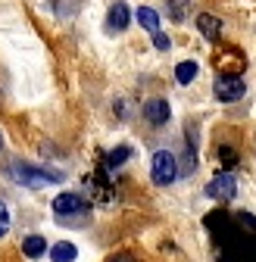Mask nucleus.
<instances>
[{
    "mask_svg": "<svg viewBox=\"0 0 256 262\" xmlns=\"http://www.w3.org/2000/svg\"><path fill=\"white\" fill-rule=\"evenodd\" d=\"M216 262H256V215L216 209L203 219Z\"/></svg>",
    "mask_w": 256,
    "mask_h": 262,
    "instance_id": "nucleus-1",
    "label": "nucleus"
},
{
    "mask_svg": "<svg viewBox=\"0 0 256 262\" xmlns=\"http://www.w3.org/2000/svg\"><path fill=\"white\" fill-rule=\"evenodd\" d=\"M50 206H53V219H56L59 225H78V222H84L88 212H91L88 200H84L81 193H72V190L56 193Z\"/></svg>",
    "mask_w": 256,
    "mask_h": 262,
    "instance_id": "nucleus-2",
    "label": "nucleus"
},
{
    "mask_svg": "<svg viewBox=\"0 0 256 262\" xmlns=\"http://www.w3.org/2000/svg\"><path fill=\"white\" fill-rule=\"evenodd\" d=\"M10 175H13L16 184H22V187H47V184L62 181L59 172L41 169V166H31V162H22V159H16L13 166H10Z\"/></svg>",
    "mask_w": 256,
    "mask_h": 262,
    "instance_id": "nucleus-3",
    "label": "nucleus"
},
{
    "mask_svg": "<svg viewBox=\"0 0 256 262\" xmlns=\"http://www.w3.org/2000/svg\"><path fill=\"white\" fill-rule=\"evenodd\" d=\"M150 178H153V184H159V187L172 184V181L178 178V156H175L172 150H156L153 159H150Z\"/></svg>",
    "mask_w": 256,
    "mask_h": 262,
    "instance_id": "nucleus-4",
    "label": "nucleus"
},
{
    "mask_svg": "<svg viewBox=\"0 0 256 262\" xmlns=\"http://www.w3.org/2000/svg\"><path fill=\"white\" fill-rule=\"evenodd\" d=\"M212 94L222 103H234V100H241V97L247 94V81L241 75H219L216 84H212Z\"/></svg>",
    "mask_w": 256,
    "mask_h": 262,
    "instance_id": "nucleus-5",
    "label": "nucleus"
},
{
    "mask_svg": "<svg viewBox=\"0 0 256 262\" xmlns=\"http://www.w3.org/2000/svg\"><path fill=\"white\" fill-rule=\"evenodd\" d=\"M206 196L209 200H219V203H231L234 196H238V181L231 172H222L216 175L209 184H206Z\"/></svg>",
    "mask_w": 256,
    "mask_h": 262,
    "instance_id": "nucleus-6",
    "label": "nucleus"
},
{
    "mask_svg": "<svg viewBox=\"0 0 256 262\" xmlns=\"http://www.w3.org/2000/svg\"><path fill=\"white\" fill-rule=\"evenodd\" d=\"M169 116H172V106L163 100V97H153V100H147L144 103V119L150 122V125H166L169 122Z\"/></svg>",
    "mask_w": 256,
    "mask_h": 262,
    "instance_id": "nucleus-7",
    "label": "nucleus"
},
{
    "mask_svg": "<svg viewBox=\"0 0 256 262\" xmlns=\"http://www.w3.org/2000/svg\"><path fill=\"white\" fill-rule=\"evenodd\" d=\"M128 22H132V10H128L125 0H116V4L110 7V16H106V28L110 31H125Z\"/></svg>",
    "mask_w": 256,
    "mask_h": 262,
    "instance_id": "nucleus-8",
    "label": "nucleus"
},
{
    "mask_svg": "<svg viewBox=\"0 0 256 262\" xmlns=\"http://www.w3.org/2000/svg\"><path fill=\"white\" fill-rule=\"evenodd\" d=\"M197 28H200V35H203L206 41H216V38L222 35V19L212 16V13H200V16H197Z\"/></svg>",
    "mask_w": 256,
    "mask_h": 262,
    "instance_id": "nucleus-9",
    "label": "nucleus"
},
{
    "mask_svg": "<svg viewBox=\"0 0 256 262\" xmlns=\"http://www.w3.org/2000/svg\"><path fill=\"white\" fill-rule=\"evenodd\" d=\"M197 169V138H194V128H187V147H184V166L178 169V175H194Z\"/></svg>",
    "mask_w": 256,
    "mask_h": 262,
    "instance_id": "nucleus-10",
    "label": "nucleus"
},
{
    "mask_svg": "<svg viewBox=\"0 0 256 262\" xmlns=\"http://www.w3.org/2000/svg\"><path fill=\"white\" fill-rule=\"evenodd\" d=\"M22 256H28V259H41V256H47V241H44L41 234H28V237H22Z\"/></svg>",
    "mask_w": 256,
    "mask_h": 262,
    "instance_id": "nucleus-11",
    "label": "nucleus"
},
{
    "mask_svg": "<svg viewBox=\"0 0 256 262\" xmlns=\"http://www.w3.org/2000/svg\"><path fill=\"white\" fill-rule=\"evenodd\" d=\"M138 25L144 28V31H150V35H153V31H159V13L153 10V7H138Z\"/></svg>",
    "mask_w": 256,
    "mask_h": 262,
    "instance_id": "nucleus-12",
    "label": "nucleus"
},
{
    "mask_svg": "<svg viewBox=\"0 0 256 262\" xmlns=\"http://www.w3.org/2000/svg\"><path fill=\"white\" fill-rule=\"evenodd\" d=\"M75 256H78V250H75L72 241H59V244L50 247V259H53V262H72Z\"/></svg>",
    "mask_w": 256,
    "mask_h": 262,
    "instance_id": "nucleus-13",
    "label": "nucleus"
},
{
    "mask_svg": "<svg viewBox=\"0 0 256 262\" xmlns=\"http://www.w3.org/2000/svg\"><path fill=\"white\" fill-rule=\"evenodd\" d=\"M197 72H200V66H197L194 59H184V62L175 66V81H178V84H190V81L197 78Z\"/></svg>",
    "mask_w": 256,
    "mask_h": 262,
    "instance_id": "nucleus-14",
    "label": "nucleus"
},
{
    "mask_svg": "<svg viewBox=\"0 0 256 262\" xmlns=\"http://www.w3.org/2000/svg\"><path fill=\"white\" fill-rule=\"evenodd\" d=\"M128 156H132V147H116V150H110V156L103 159V166H106L110 172H116L119 166H125V162H128Z\"/></svg>",
    "mask_w": 256,
    "mask_h": 262,
    "instance_id": "nucleus-15",
    "label": "nucleus"
},
{
    "mask_svg": "<svg viewBox=\"0 0 256 262\" xmlns=\"http://www.w3.org/2000/svg\"><path fill=\"white\" fill-rule=\"evenodd\" d=\"M190 16V0H169V19L172 22H184Z\"/></svg>",
    "mask_w": 256,
    "mask_h": 262,
    "instance_id": "nucleus-16",
    "label": "nucleus"
},
{
    "mask_svg": "<svg viewBox=\"0 0 256 262\" xmlns=\"http://www.w3.org/2000/svg\"><path fill=\"white\" fill-rule=\"evenodd\" d=\"M219 162H222L225 169L238 166V150H234L231 144H222V147H219Z\"/></svg>",
    "mask_w": 256,
    "mask_h": 262,
    "instance_id": "nucleus-17",
    "label": "nucleus"
},
{
    "mask_svg": "<svg viewBox=\"0 0 256 262\" xmlns=\"http://www.w3.org/2000/svg\"><path fill=\"white\" fill-rule=\"evenodd\" d=\"M7 231H10V206L0 200V237H4Z\"/></svg>",
    "mask_w": 256,
    "mask_h": 262,
    "instance_id": "nucleus-18",
    "label": "nucleus"
},
{
    "mask_svg": "<svg viewBox=\"0 0 256 262\" xmlns=\"http://www.w3.org/2000/svg\"><path fill=\"white\" fill-rule=\"evenodd\" d=\"M153 47H156V50H169V47H172V41L163 35V31H153Z\"/></svg>",
    "mask_w": 256,
    "mask_h": 262,
    "instance_id": "nucleus-19",
    "label": "nucleus"
},
{
    "mask_svg": "<svg viewBox=\"0 0 256 262\" xmlns=\"http://www.w3.org/2000/svg\"><path fill=\"white\" fill-rule=\"evenodd\" d=\"M106 262H138V259H135L132 253H113V256H110Z\"/></svg>",
    "mask_w": 256,
    "mask_h": 262,
    "instance_id": "nucleus-20",
    "label": "nucleus"
},
{
    "mask_svg": "<svg viewBox=\"0 0 256 262\" xmlns=\"http://www.w3.org/2000/svg\"><path fill=\"white\" fill-rule=\"evenodd\" d=\"M116 116H119V119H128V103H125V100L116 103Z\"/></svg>",
    "mask_w": 256,
    "mask_h": 262,
    "instance_id": "nucleus-21",
    "label": "nucleus"
},
{
    "mask_svg": "<svg viewBox=\"0 0 256 262\" xmlns=\"http://www.w3.org/2000/svg\"><path fill=\"white\" fill-rule=\"evenodd\" d=\"M0 147H4V135H0Z\"/></svg>",
    "mask_w": 256,
    "mask_h": 262,
    "instance_id": "nucleus-22",
    "label": "nucleus"
}]
</instances>
